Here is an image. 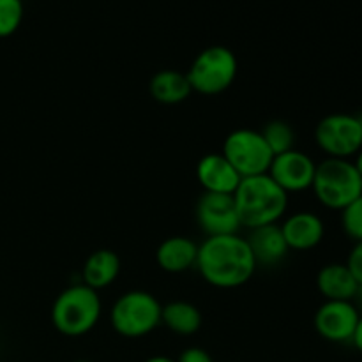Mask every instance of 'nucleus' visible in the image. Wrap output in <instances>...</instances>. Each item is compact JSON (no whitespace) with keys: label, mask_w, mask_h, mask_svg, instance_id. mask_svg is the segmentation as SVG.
Here are the masks:
<instances>
[{"label":"nucleus","mask_w":362,"mask_h":362,"mask_svg":"<svg viewBox=\"0 0 362 362\" xmlns=\"http://www.w3.org/2000/svg\"><path fill=\"white\" fill-rule=\"evenodd\" d=\"M315 170H317V163L306 152L292 148V151L274 156L267 175L286 194L303 193L313 186Z\"/></svg>","instance_id":"nucleus-11"},{"label":"nucleus","mask_w":362,"mask_h":362,"mask_svg":"<svg viewBox=\"0 0 362 362\" xmlns=\"http://www.w3.org/2000/svg\"><path fill=\"white\" fill-rule=\"evenodd\" d=\"M288 250L310 251L324 240L325 225L315 212L299 211L279 225Z\"/></svg>","instance_id":"nucleus-13"},{"label":"nucleus","mask_w":362,"mask_h":362,"mask_svg":"<svg viewBox=\"0 0 362 362\" xmlns=\"http://www.w3.org/2000/svg\"><path fill=\"white\" fill-rule=\"evenodd\" d=\"M317 288L325 300H354L361 286L346 264H327L318 271Z\"/></svg>","instance_id":"nucleus-15"},{"label":"nucleus","mask_w":362,"mask_h":362,"mask_svg":"<svg viewBox=\"0 0 362 362\" xmlns=\"http://www.w3.org/2000/svg\"><path fill=\"white\" fill-rule=\"evenodd\" d=\"M177 362H214L212 357L209 356L207 350L198 349V346H191V349H186L179 356Z\"/></svg>","instance_id":"nucleus-24"},{"label":"nucleus","mask_w":362,"mask_h":362,"mask_svg":"<svg viewBox=\"0 0 362 362\" xmlns=\"http://www.w3.org/2000/svg\"><path fill=\"white\" fill-rule=\"evenodd\" d=\"M120 274V258L112 250H98L88 255L81 267L83 285L92 290H103L113 285Z\"/></svg>","instance_id":"nucleus-17"},{"label":"nucleus","mask_w":362,"mask_h":362,"mask_svg":"<svg viewBox=\"0 0 362 362\" xmlns=\"http://www.w3.org/2000/svg\"><path fill=\"white\" fill-rule=\"evenodd\" d=\"M194 267L211 286L232 290L251 281L258 264L246 237L232 233L207 237L204 243L198 244Z\"/></svg>","instance_id":"nucleus-1"},{"label":"nucleus","mask_w":362,"mask_h":362,"mask_svg":"<svg viewBox=\"0 0 362 362\" xmlns=\"http://www.w3.org/2000/svg\"><path fill=\"white\" fill-rule=\"evenodd\" d=\"M239 71L235 53L226 46H209L197 55L187 69L193 92L202 95H218L232 87Z\"/></svg>","instance_id":"nucleus-6"},{"label":"nucleus","mask_w":362,"mask_h":362,"mask_svg":"<svg viewBox=\"0 0 362 362\" xmlns=\"http://www.w3.org/2000/svg\"><path fill=\"white\" fill-rule=\"evenodd\" d=\"M341 228L354 243L362 240V194L341 211Z\"/></svg>","instance_id":"nucleus-22"},{"label":"nucleus","mask_w":362,"mask_h":362,"mask_svg":"<svg viewBox=\"0 0 362 362\" xmlns=\"http://www.w3.org/2000/svg\"><path fill=\"white\" fill-rule=\"evenodd\" d=\"M198 244L186 235H173L163 240L156 251L159 269L168 274H180L197 265Z\"/></svg>","instance_id":"nucleus-14"},{"label":"nucleus","mask_w":362,"mask_h":362,"mask_svg":"<svg viewBox=\"0 0 362 362\" xmlns=\"http://www.w3.org/2000/svg\"><path fill=\"white\" fill-rule=\"evenodd\" d=\"M260 133L274 156L296 148L293 147L296 145V131L285 120H271L262 127Z\"/></svg>","instance_id":"nucleus-20"},{"label":"nucleus","mask_w":362,"mask_h":362,"mask_svg":"<svg viewBox=\"0 0 362 362\" xmlns=\"http://www.w3.org/2000/svg\"><path fill=\"white\" fill-rule=\"evenodd\" d=\"M354 158H356V159H354V165H356L357 172H359L361 177H362V148L359 152H357L356 156H354Z\"/></svg>","instance_id":"nucleus-26"},{"label":"nucleus","mask_w":362,"mask_h":362,"mask_svg":"<svg viewBox=\"0 0 362 362\" xmlns=\"http://www.w3.org/2000/svg\"><path fill=\"white\" fill-rule=\"evenodd\" d=\"M315 141L327 158L350 159L362 148V127L357 115L331 113L315 127Z\"/></svg>","instance_id":"nucleus-8"},{"label":"nucleus","mask_w":362,"mask_h":362,"mask_svg":"<svg viewBox=\"0 0 362 362\" xmlns=\"http://www.w3.org/2000/svg\"><path fill=\"white\" fill-rule=\"evenodd\" d=\"M161 324L179 336H191L200 331L202 313L194 304L172 300L161 310Z\"/></svg>","instance_id":"nucleus-19"},{"label":"nucleus","mask_w":362,"mask_h":362,"mask_svg":"<svg viewBox=\"0 0 362 362\" xmlns=\"http://www.w3.org/2000/svg\"><path fill=\"white\" fill-rule=\"evenodd\" d=\"M221 154L243 179L267 173L274 159V154L260 131L247 129V127L232 131L225 138Z\"/></svg>","instance_id":"nucleus-7"},{"label":"nucleus","mask_w":362,"mask_h":362,"mask_svg":"<svg viewBox=\"0 0 362 362\" xmlns=\"http://www.w3.org/2000/svg\"><path fill=\"white\" fill-rule=\"evenodd\" d=\"M356 299H359V303H361V306H362V286L359 288V293H357Z\"/></svg>","instance_id":"nucleus-28"},{"label":"nucleus","mask_w":362,"mask_h":362,"mask_svg":"<svg viewBox=\"0 0 362 362\" xmlns=\"http://www.w3.org/2000/svg\"><path fill=\"white\" fill-rule=\"evenodd\" d=\"M103 313L101 297L83 283L67 286L57 296L52 306V324L67 338L88 334Z\"/></svg>","instance_id":"nucleus-3"},{"label":"nucleus","mask_w":362,"mask_h":362,"mask_svg":"<svg viewBox=\"0 0 362 362\" xmlns=\"http://www.w3.org/2000/svg\"><path fill=\"white\" fill-rule=\"evenodd\" d=\"M74 362H92V361H83V359H81V361H74Z\"/></svg>","instance_id":"nucleus-30"},{"label":"nucleus","mask_w":362,"mask_h":362,"mask_svg":"<svg viewBox=\"0 0 362 362\" xmlns=\"http://www.w3.org/2000/svg\"><path fill=\"white\" fill-rule=\"evenodd\" d=\"M23 0H0V37H9L23 21Z\"/></svg>","instance_id":"nucleus-21"},{"label":"nucleus","mask_w":362,"mask_h":362,"mask_svg":"<svg viewBox=\"0 0 362 362\" xmlns=\"http://www.w3.org/2000/svg\"><path fill=\"white\" fill-rule=\"evenodd\" d=\"M194 214L202 232L207 237L232 235L243 228L233 194L204 193L198 198Z\"/></svg>","instance_id":"nucleus-9"},{"label":"nucleus","mask_w":362,"mask_h":362,"mask_svg":"<svg viewBox=\"0 0 362 362\" xmlns=\"http://www.w3.org/2000/svg\"><path fill=\"white\" fill-rule=\"evenodd\" d=\"M148 90L152 99L161 105H179L193 94L186 73L175 69H163L156 73L151 78Z\"/></svg>","instance_id":"nucleus-18"},{"label":"nucleus","mask_w":362,"mask_h":362,"mask_svg":"<svg viewBox=\"0 0 362 362\" xmlns=\"http://www.w3.org/2000/svg\"><path fill=\"white\" fill-rule=\"evenodd\" d=\"M357 119H359V122H361V127H362V113H359V115H357Z\"/></svg>","instance_id":"nucleus-29"},{"label":"nucleus","mask_w":362,"mask_h":362,"mask_svg":"<svg viewBox=\"0 0 362 362\" xmlns=\"http://www.w3.org/2000/svg\"><path fill=\"white\" fill-rule=\"evenodd\" d=\"M250 232L247 243H250L258 265H276L285 260L290 250L286 246L279 225L260 226V228L250 230Z\"/></svg>","instance_id":"nucleus-16"},{"label":"nucleus","mask_w":362,"mask_h":362,"mask_svg":"<svg viewBox=\"0 0 362 362\" xmlns=\"http://www.w3.org/2000/svg\"><path fill=\"white\" fill-rule=\"evenodd\" d=\"M352 343H354V346H356V349L359 350V352L362 354V313H361L359 324H357V329H356V332H354Z\"/></svg>","instance_id":"nucleus-25"},{"label":"nucleus","mask_w":362,"mask_h":362,"mask_svg":"<svg viewBox=\"0 0 362 362\" xmlns=\"http://www.w3.org/2000/svg\"><path fill=\"white\" fill-rule=\"evenodd\" d=\"M311 189L325 209L343 211L362 194V177L350 159L325 158L317 165Z\"/></svg>","instance_id":"nucleus-4"},{"label":"nucleus","mask_w":362,"mask_h":362,"mask_svg":"<svg viewBox=\"0 0 362 362\" xmlns=\"http://www.w3.org/2000/svg\"><path fill=\"white\" fill-rule=\"evenodd\" d=\"M161 310L163 306L151 292L131 290L113 303L110 322L122 338H144L161 325Z\"/></svg>","instance_id":"nucleus-5"},{"label":"nucleus","mask_w":362,"mask_h":362,"mask_svg":"<svg viewBox=\"0 0 362 362\" xmlns=\"http://www.w3.org/2000/svg\"><path fill=\"white\" fill-rule=\"evenodd\" d=\"M361 311L354 300H325L313 318L315 331L331 343L352 341Z\"/></svg>","instance_id":"nucleus-10"},{"label":"nucleus","mask_w":362,"mask_h":362,"mask_svg":"<svg viewBox=\"0 0 362 362\" xmlns=\"http://www.w3.org/2000/svg\"><path fill=\"white\" fill-rule=\"evenodd\" d=\"M346 267L350 269L359 286H362V240L354 243V247L350 250L349 258H346Z\"/></svg>","instance_id":"nucleus-23"},{"label":"nucleus","mask_w":362,"mask_h":362,"mask_svg":"<svg viewBox=\"0 0 362 362\" xmlns=\"http://www.w3.org/2000/svg\"><path fill=\"white\" fill-rule=\"evenodd\" d=\"M145 362H177V361L170 359V357H165V356H156V357H151V359H147Z\"/></svg>","instance_id":"nucleus-27"},{"label":"nucleus","mask_w":362,"mask_h":362,"mask_svg":"<svg viewBox=\"0 0 362 362\" xmlns=\"http://www.w3.org/2000/svg\"><path fill=\"white\" fill-rule=\"evenodd\" d=\"M233 200L240 226L247 230L278 225L288 207V194L267 173L240 180Z\"/></svg>","instance_id":"nucleus-2"},{"label":"nucleus","mask_w":362,"mask_h":362,"mask_svg":"<svg viewBox=\"0 0 362 362\" xmlns=\"http://www.w3.org/2000/svg\"><path fill=\"white\" fill-rule=\"evenodd\" d=\"M197 179L204 193L233 194L243 177L226 161L221 152H211L198 161Z\"/></svg>","instance_id":"nucleus-12"}]
</instances>
